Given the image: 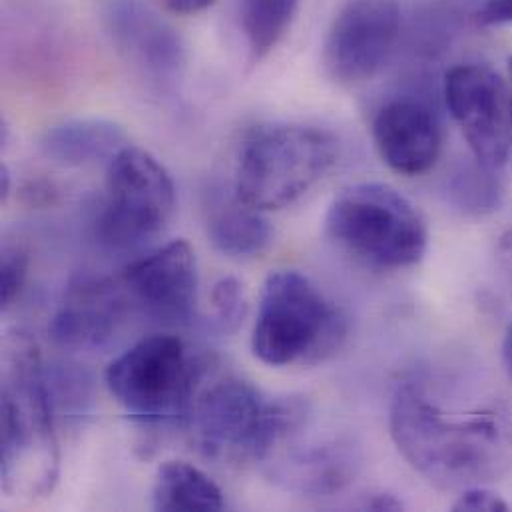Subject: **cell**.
<instances>
[{"instance_id":"25","label":"cell","mask_w":512,"mask_h":512,"mask_svg":"<svg viewBox=\"0 0 512 512\" xmlns=\"http://www.w3.org/2000/svg\"><path fill=\"white\" fill-rule=\"evenodd\" d=\"M479 24H511L512 0H483L477 12Z\"/></svg>"},{"instance_id":"11","label":"cell","mask_w":512,"mask_h":512,"mask_svg":"<svg viewBox=\"0 0 512 512\" xmlns=\"http://www.w3.org/2000/svg\"><path fill=\"white\" fill-rule=\"evenodd\" d=\"M120 283L148 315L190 319L198 297V261L186 240H174L124 267Z\"/></svg>"},{"instance_id":"2","label":"cell","mask_w":512,"mask_h":512,"mask_svg":"<svg viewBox=\"0 0 512 512\" xmlns=\"http://www.w3.org/2000/svg\"><path fill=\"white\" fill-rule=\"evenodd\" d=\"M303 397H265L252 383L222 377L200 389L188 415L196 447L228 465L265 463L309 423Z\"/></svg>"},{"instance_id":"20","label":"cell","mask_w":512,"mask_h":512,"mask_svg":"<svg viewBox=\"0 0 512 512\" xmlns=\"http://www.w3.org/2000/svg\"><path fill=\"white\" fill-rule=\"evenodd\" d=\"M449 200L467 216L483 218L497 212L503 204V184L495 170L477 160L459 166L449 178Z\"/></svg>"},{"instance_id":"9","label":"cell","mask_w":512,"mask_h":512,"mask_svg":"<svg viewBox=\"0 0 512 512\" xmlns=\"http://www.w3.org/2000/svg\"><path fill=\"white\" fill-rule=\"evenodd\" d=\"M401 32L397 0H343L323 40L325 74L345 88L373 80L391 60Z\"/></svg>"},{"instance_id":"18","label":"cell","mask_w":512,"mask_h":512,"mask_svg":"<svg viewBox=\"0 0 512 512\" xmlns=\"http://www.w3.org/2000/svg\"><path fill=\"white\" fill-rule=\"evenodd\" d=\"M152 507L164 512H218L228 503L218 483L202 469L186 461H166L154 479Z\"/></svg>"},{"instance_id":"12","label":"cell","mask_w":512,"mask_h":512,"mask_svg":"<svg viewBox=\"0 0 512 512\" xmlns=\"http://www.w3.org/2000/svg\"><path fill=\"white\" fill-rule=\"evenodd\" d=\"M301 433L265 461L269 479L303 497H329L343 491L359 473V447L345 435L301 443Z\"/></svg>"},{"instance_id":"8","label":"cell","mask_w":512,"mask_h":512,"mask_svg":"<svg viewBox=\"0 0 512 512\" xmlns=\"http://www.w3.org/2000/svg\"><path fill=\"white\" fill-rule=\"evenodd\" d=\"M174 210L176 186L158 158L128 144L108 160L106 196L94 222L102 246L138 250L166 230Z\"/></svg>"},{"instance_id":"16","label":"cell","mask_w":512,"mask_h":512,"mask_svg":"<svg viewBox=\"0 0 512 512\" xmlns=\"http://www.w3.org/2000/svg\"><path fill=\"white\" fill-rule=\"evenodd\" d=\"M126 144L120 124L104 118H74L50 126L38 142L40 154L62 168L112 160Z\"/></svg>"},{"instance_id":"7","label":"cell","mask_w":512,"mask_h":512,"mask_svg":"<svg viewBox=\"0 0 512 512\" xmlns=\"http://www.w3.org/2000/svg\"><path fill=\"white\" fill-rule=\"evenodd\" d=\"M208 367L182 339L156 333L108 365L106 385L124 411L144 425L188 421Z\"/></svg>"},{"instance_id":"14","label":"cell","mask_w":512,"mask_h":512,"mask_svg":"<svg viewBox=\"0 0 512 512\" xmlns=\"http://www.w3.org/2000/svg\"><path fill=\"white\" fill-rule=\"evenodd\" d=\"M124 313V287L104 277L80 275L70 281L48 333L64 351H98L114 341Z\"/></svg>"},{"instance_id":"4","label":"cell","mask_w":512,"mask_h":512,"mask_svg":"<svg viewBox=\"0 0 512 512\" xmlns=\"http://www.w3.org/2000/svg\"><path fill=\"white\" fill-rule=\"evenodd\" d=\"M56 415L44 383V363L28 339L12 351L2 387L0 475L6 493L46 495L58 481Z\"/></svg>"},{"instance_id":"23","label":"cell","mask_w":512,"mask_h":512,"mask_svg":"<svg viewBox=\"0 0 512 512\" xmlns=\"http://www.w3.org/2000/svg\"><path fill=\"white\" fill-rule=\"evenodd\" d=\"M28 277V256L20 248H4L0 267V303L10 307L20 295Z\"/></svg>"},{"instance_id":"19","label":"cell","mask_w":512,"mask_h":512,"mask_svg":"<svg viewBox=\"0 0 512 512\" xmlns=\"http://www.w3.org/2000/svg\"><path fill=\"white\" fill-rule=\"evenodd\" d=\"M299 0H240V24L254 62L265 58L285 36Z\"/></svg>"},{"instance_id":"13","label":"cell","mask_w":512,"mask_h":512,"mask_svg":"<svg viewBox=\"0 0 512 512\" xmlns=\"http://www.w3.org/2000/svg\"><path fill=\"white\" fill-rule=\"evenodd\" d=\"M104 26L118 52L156 82H174L186 64L178 30L138 0H114L104 10Z\"/></svg>"},{"instance_id":"5","label":"cell","mask_w":512,"mask_h":512,"mask_svg":"<svg viewBox=\"0 0 512 512\" xmlns=\"http://www.w3.org/2000/svg\"><path fill=\"white\" fill-rule=\"evenodd\" d=\"M337 156L339 142L323 128L261 124L240 148L234 194L257 212L283 210L321 182Z\"/></svg>"},{"instance_id":"6","label":"cell","mask_w":512,"mask_h":512,"mask_svg":"<svg viewBox=\"0 0 512 512\" xmlns=\"http://www.w3.org/2000/svg\"><path fill=\"white\" fill-rule=\"evenodd\" d=\"M325 236L357 261L377 269L419 263L429 232L419 210L387 184H355L335 196L325 214Z\"/></svg>"},{"instance_id":"31","label":"cell","mask_w":512,"mask_h":512,"mask_svg":"<svg viewBox=\"0 0 512 512\" xmlns=\"http://www.w3.org/2000/svg\"><path fill=\"white\" fill-rule=\"evenodd\" d=\"M501 257H503V261H505V265H507V269L512 273V230L503 238V242H501Z\"/></svg>"},{"instance_id":"30","label":"cell","mask_w":512,"mask_h":512,"mask_svg":"<svg viewBox=\"0 0 512 512\" xmlns=\"http://www.w3.org/2000/svg\"><path fill=\"white\" fill-rule=\"evenodd\" d=\"M12 194V174L8 166H2L0 170V202H6Z\"/></svg>"},{"instance_id":"32","label":"cell","mask_w":512,"mask_h":512,"mask_svg":"<svg viewBox=\"0 0 512 512\" xmlns=\"http://www.w3.org/2000/svg\"><path fill=\"white\" fill-rule=\"evenodd\" d=\"M509 76H511V82H512V58L509 60Z\"/></svg>"},{"instance_id":"26","label":"cell","mask_w":512,"mask_h":512,"mask_svg":"<svg viewBox=\"0 0 512 512\" xmlns=\"http://www.w3.org/2000/svg\"><path fill=\"white\" fill-rule=\"evenodd\" d=\"M24 196L30 198V204L42 206V204H52L56 198V190L48 182H34L32 186L24 188Z\"/></svg>"},{"instance_id":"17","label":"cell","mask_w":512,"mask_h":512,"mask_svg":"<svg viewBox=\"0 0 512 512\" xmlns=\"http://www.w3.org/2000/svg\"><path fill=\"white\" fill-rule=\"evenodd\" d=\"M206 230L218 252L230 257H257L267 252L273 240L263 212L246 206L238 196L216 190L206 202Z\"/></svg>"},{"instance_id":"15","label":"cell","mask_w":512,"mask_h":512,"mask_svg":"<svg viewBox=\"0 0 512 512\" xmlns=\"http://www.w3.org/2000/svg\"><path fill=\"white\" fill-rule=\"evenodd\" d=\"M373 142L393 172L421 176L441 158L443 132L429 104L417 98H395L375 114Z\"/></svg>"},{"instance_id":"1","label":"cell","mask_w":512,"mask_h":512,"mask_svg":"<svg viewBox=\"0 0 512 512\" xmlns=\"http://www.w3.org/2000/svg\"><path fill=\"white\" fill-rule=\"evenodd\" d=\"M389 429L401 457L439 489L489 487L512 471V427L503 415L447 417L415 383L395 391Z\"/></svg>"},{"instance_id":"29","label":"cell","mask_w":512,"mask_h":512,"mask_svg":"<svg viewBox=\"0 0 512 512\" xmlns=\"http://www.w3.org/2000/svg\"><path fill=\"white\" fill-rule=\"evenodd\" d=\"M503 363H505V371L509 375L512 383V319L505 331V341H503Z\"/></svg>"},{"instance_id":"24","label":"cell","mask_w":512,"mask_h":512,"mask_svg":"<svg viewBox=\"0 0 512 512\" xmlns=\"http://www.w3.org/2000/svg\"><path fill=\"white\" fill-rule=\"evenodd\" d=\"M453 511L457 512H507L511 511L509 503L487 485L483 487H469L461 491L459 499L453 503Z\"/></svg>"},{"instance_id":"10","label":"cell","mask_w":512,"mask_h":512,"mask_svg":"<svg viewBox=\"0 0 512 512\" xmlns=\"http://www.w3.org/2000/svg\"><path fill=\"white\" fill-rule=\"evenodd\" d=\"M445 102L475 160L499 172L512 154L511 86L485 64H459L445 76Z\"/></svg>"},{"instance_id":"22","label":"cell","mask_w":512,"mask_h":512,"mask_svg":"<svg viewBox=\"0 0 512 512\" xmlns=\"http://www.w3.org/2000/svg\"><path fill=\"white\" fill-rule=\"evenodd\" d=\"M214 321L222 333H236L246 319L248 301L244 285L236 277H222L212 287Z\"/></svg>"},{"instance_id":"27","label":"cell","mask_w":512,"mask_h":512,"mask_svg":"<svg viewBox=\"0 0 512 512\" xmlns=\"http://www.w3.org/2000/svg\"><path fill=\"white\" fill-rule=\"evenodd\" d=\"M214 2L216 0H164V6L174 14H198Z\"/></svg>"},{"instance_id":"28","label":"cell","mask_w":512,"mask_h":512,"mask_svg":"<svg viewBox=\"0 0 512 512\" xmlns=\"http://www.w3.org/2000/svg\"><path fill=\"white\" fill-rule=\"evenodd\" d=\"M367 511H403V503L389 493H377L371 499H367L365 503Z\"/></svg>"},{"instance_id":"21","label":"cell","mask_w":512,"mask_h":512,"mask_svg":"<svg viewBox=\"0 0 512 512\" xmlns=\"http://www.w3.org/2000/svg\"><path fill=\"white\" fill-rule=\"evenodd\" d=\"M44 383L56 419H82L92 407V379L72 363L44 365Z\"/></svg>"},{"instance_id":"3","label":"cell","mask_w":512,"mask_h":512,"mask_svg":"<svg viewBox=\"0 0 512 512\" xmlns=\"http://www.w3.org/2000/svg\"><path fill=\"white\" fill-rule=\"evenodd\" d=\"M349 333L343 309L307 275L277 269L261 287L252 351L271 367L317 365L331 359Z\"/></svg>"}]
</instances>
